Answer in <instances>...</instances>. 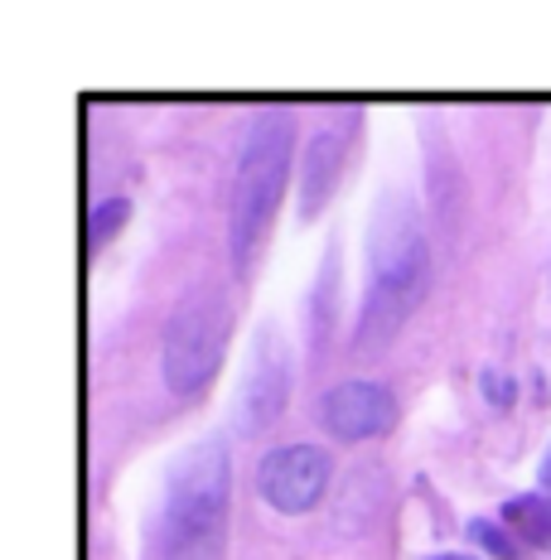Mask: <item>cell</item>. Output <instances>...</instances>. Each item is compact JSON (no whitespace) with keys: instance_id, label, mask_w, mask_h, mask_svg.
Instances as JSON below:
<instances>
[{"instance_id":"obj_1","label":"cell","mask_w":551,"mask_h":560,"mask_svg":"<svg viewBox=\"0 0 551 560\" xmlns=\"http://www.w3.org/2000/svg\"><path fill=\"white\" fill-rule=\"evenodd\" d=\"M426 232L421 218L406 198H392L378 208V223H372V247H368V295H363L358 314V343H387L397 329L406 324V314L421 305L426 295Z\"/></svg>"},{"instance_id":"obj_2","label":"cell","mask_w":551,"mask_h":560,"mask_svg":"<svg viewBox=\"0 0 551 560\" xmlns=\"http://www.w3.org/2000/svg\"><path fill=\"white\" fill-rule=\"evenodd\" d=\"M165 560H222L228 556V454L204 440L170 474L165 498Z\"/></svg>"},{"instance_id":"obj_3","label":"cell","mask_w":551,"mask_h":560,"mask_svg":"<svg viewBox=\"0 0 551 560\" xmlns=\"http://www.w3.org/2000/svg\"><path fill=\"white\" fill-rule=\"evenodd\" d=\"M290 174V112H262L248 131L238 160V179H232V213H228V242H232V261L252 266L256 247H262L272 213L280 203Z\"/></svg>"},{"instance_id":"obj_4","label":"cell","mask_w":551,"mask_h":560,"mask_svg":"<svg viewBox=\"0 0 551 560\" xmlns=\"http://www.w3.org/2000/svg\"><path fill=\"white\" fill-rule=\"evenodd\" d=\"M232 329V305L218 285H198L180 300V310L165 324V348H160V368H165L170 392L190 396L198 392L222 363Z\"/></svg>"},{"instance_id":"obj_5","label":"cell","mask_w":551,"mask_h":560,"mask_svg":"<svg viewBox=\"0 0 551 560\" xmlns=\"http://www.w3.org/2000/svg\"><path fill=\"white\" fill-rule=\"evenodd\" d=\"M330 454L320 445H286L256 464V488L276 512H310L330 488Z\"/></svg>"},{"instance_id":"obj_6","label":"cell","mask_w":551,"mask_h":560,"mask_svg":"<svg viewBox=\"0 0 551 560\" xmlns=\"http://www.w3.org/2000/svg\"><path fill=\"white\" fill-rule=\"evenodd\" d=\"M286 382H290L286 343H280V334L262 329V334H256V343H252V368H248L242 401H238V430H242V435H256V430L272 425V420L280 416Z\"/></svg>"},{"instance_id":"obj_7","label":"cell","mask_w":551,"mask_h":560,"mask_svg":"<svg viewBox=\"0 0 551 560\" xmlns=\"http://www.w3.org/2000/svg\"><path fill=\"white\" fill-rule=\"evenodd\" d=\"M397 406L392 396L372 382H344L324 396V430L338 440H368V435H382L392 425Z\"/></svg>"},{"instance_id":"obj_8","label":"cell","mask_w":551,"mask_h":560,"mask_svg":"<svg viewBox=\"0 0 551 560\" xmlns=\"http://www.w3.org/2000/svg\"><path fill=\"white\" fill-rule=\"evenodd\" d=\"M344 155H348V131L344 126H324V131L310 140V155H305V184H300L305 218H314L324 203H330V194L338 184V170H344Z\"/></svg>"},{"instance_id":"obj_9","label":"cell","mask_w":551,"mask_h":560,"mask_svg":"<svg viewBox=\"0 0 551 560\" xmlns=\"http://www.w3.org/2000/svg\"><path fill=\"white\" fill-rule=\"evenodd\" d=\"M503 522H508L523 541L551 551V503L547 498H513V503L503 508Z\"/></svg>"},{"instance_id":"obj_10","label":"cell","mask_w":551,"mask_h":560,"mask_svg":"<svg viewBox=\"0 0 551 560\" xmlns=\"http://www.w3.org/2000/svg\"><path fill=\"white\" fill-rule=\"evenodd\" d=\"M122 223H126V203L122 198H102V203L92 208V242H107V232Z\"/></svg>"},{"instance_id":"obj_11","label":"cell","mask_w":551,"mask_h":560,"mask_svg":"<svg viewBox=\"0 0 551 560\" xmlns=\"http://www.w3.org/2000/svg\"><path fill=\"white\" fill-rule=\"evenodd\" d=\"M474 536H479V541H484V546H494V551H498L503 560L513 556V541H508V536H503V532L489 527V522H474Z\"/></svg>"},{"instance_id":"obj_12","label":"cell","mask_w":551,"mask_h":560,"mask_svg":"<svg viewBox=\"0 0 551 560\" xmlns=\"http://www.w3.org/2000/svg\"><path fill=\"white\" fill-rule=\"evenodd\" d=\"M484 387H489V396H494L498 406L513 396V382H508V377H498V372H489V377H484Z\"/></svg>"},{"instance_id":"obj_13","label":"cell","mask_w":551,"mask_h":560,"mask_svg":"<svg viewBox=\"0 0 551 560\" xmlns=\"http://www.w3.org/2000/svg\"><path fill=\"white\" fill-rule=\"evenodd\" d=\"M537 478H542V488L551 493V450H547V459H542V474H537Z\"/></svg>"},{"instance_id":"obj_14","label":"cell","mask_w":551,"mask_h":560,"mask_svg":"<svg viewBox=\"0 0 551 560\" xmlns=\"http://www.w3.org/2000/svg\"><path fill=\"white\" fill-rule=\"evenodd\" d=\"M436 560H469V556H436Z\"/></svg>"}]
</instances>
